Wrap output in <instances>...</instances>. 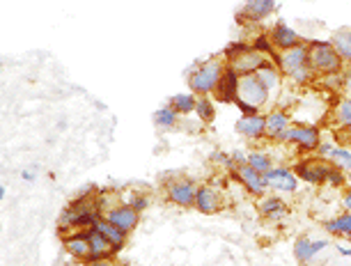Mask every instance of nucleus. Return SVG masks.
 I'll list each match as a JSON object with an SVG mask.
<instances>
[{
    "mask_svg": "<svg viewBox=\"0 0 351 266\" xmlns=\"http://www.w3.org/2000/svg\"><path fill=\"white\" fill-rule=\"evenodd\" d=\"M335 250H337V255H340V257L351 259V243L349 241L347 243H335Z\"/></svg>",
    "mask_w": 351,
    "mask_h": 266,
    "instance_id": "nucleus-42",
    "label": "nucleus"
},
{
    "mask_svg": "<svg viewBox=\"0 0 351 266\" xmlns=\"http://www.w3.org/2000/svg\"><path fill=\"white\" fill-rule=\"evenodd\" d=\"M330 42L340 53V58L344 60V64L351 69V28H337L330 37Z\"/></svg>",
    "mask_w": 351,
    "mask_h": 266,
    "instance_id": "nucleus-25",
    "label": "nucleus"
},
{
    "mask_svg": "<svg viewBox=\"0 0 351 266\" xmlns=\"http://www.w3.org/2000/svg\"><path fill=\"white\" fill-rule=\"evenodd\" d=\"M127 204H131L136 211H141V214H143V211L149 207V197L143 195V193H134V195L127 200Z\"/></svg>",
    "mask_w": 351,
    "mask_h": 266,
    "instance_id": "nucleus-36",
    "label": "nucleus"
},
{
    "mask_svg": "<svg viewBox=\"0 0 351 266\" xmlns=\"http://www.w3.org/2000/svg\"><path fill=\"white\" fill-rule=\"evenodd\" d=\"M248 165L260 172H269L274 170V158H271V154H267V152L262 149H255V152H248Z\"/></svg>",
    "mask_w": 351,
    "mask_h": 266,
    "instance_id": "nucleus-30",
    "label": "nucleus"
},
{
    "mask_svg": "<svg viewBox=\"0 0 351 266\" xmlns=\"http://www.w3.org/2000/svg\"><path fill=\"white\" fill-rule=\"evenodd\" d=\"M342 207H344V211H351V186L344 189V193H342Z\"/></svg>",
    "mask_w": 351,
    "mask_h": 266,
    "instance_id": "nucleus-43",
    "label": "nucleus"
},
{
    "mask_svg": "<svg viewBox=\"0 0 351 266\" xmlns=\"http://www.w3.org/2000/svg\"><path fill=\"white\" fill-rule=\"evenodd\" d=\"M239 99H243V101L257 106V108H264V106L271 101V92L264 88L260 78H257L255 74H250V76H241Z\"/></svg>",
    "mask_w": 351,
    "mask_h": 266,
    "instance_id": "nucleus-11",
    "label": "nucleus"
},
{
    "mask_svg": "<svg viewBox=\"0 0 351 266\" xmlns=\"http://www.w3.org/2000/svg\"><path fill=\"white\" fill-rule=\"evenodd\" d=\"M250 49V44L248 42H232L230 46H225V51H223V56L225 60H228V64L232 62L234 58H239L243 51H248Z\"/></svg>",
    "mask_w": 351,
    "mask_h": 266,
    "instance_id": "nucleus-34",
    "label": "nucleus"
},
{
    "mask_svg": "<svg viewBox=\"0 0 351 266\" xmlns=\"http://www.w3.org/2000/svg\"><path fill=\"white\" fill-rule=\"evenodd\" d=\"M195 104H197V95H193V92H184V95L170 97V106L180 112V115H193Z\"/></svg>",
    "mask_w": 351,
    "mask_h": 266,
    "instance_id": "nucleus-26",
    "label": "nucleus"
},
{
    "mask_svg": "<svg viewBox=\"0 0 351 266\" xmlns=\"http://www.w3.org/2000/svg\"><path fill=\"white\" fill-rule=\"evenodd\" d=\"M180 112H177L172 106H161L156 112H154V124L158 126V129H175L177 122H180Z\"/></svg>",
    "mask_w": 351,
    "mask_h": 266,
    "instance_id": "nucleus-27",
    "label": "nucleus"
},
{
    "mask_svg": "<svg viewBox=\"0 0 351 266\" xmlns=\"http://www.w3.org/2000/svg\"><path fill=\"white\" fill-rule=\"evenodd\" d=\"M85 232H88V241H90V248H92L90 259H101V257H112V255H115V250H112V243L97 228H90V230H85ZM90 259H88V262H90Z\"/></svg>",
    "mask_w": 351,
    "mask_h": 266,
    "instance_id": "nucleus-21",
    "label": "nucleus"
},
{
    "mask_svg": "<svg viewBox=\"0 0 351 266\" xmlns=\"http://www.w3.org/2000/svg\"><path fill=\"white\" fill-rule=\"evenodd\" d=\"M267 115V138L276 143V138L291 126V115L285 108H271Z\"/></svg>",
    "mask_w": 351,
    "mask_h": 266,
    "instance_id": "nucleus-20",
    "label": "nucleus"
},
{
    "mask_svg": "<svg viewBox=\"0 0 351 266\" xmlns=\"http://www.w3.org/2000/svg\"><path fill=\"white\" fill-rule=\"evenodd\" d=\"M347 179H349V184H351V170L347 172Z\"/></svg>",
    "mask_w": 351,
    "mask_h": 266,
    "instance_id": "nucleus-46",
    "label": "nucleus"
},
{
    "mask_svg": "<svg viewBox=\"0 0 351 266\" xmlns=\"http://www.w3.org/2000/svg\"><path fill=\"white\" fill-rule=\"evenodd\" d=\"M328 168H330V161L319 156H303L291 165L296 177H299L303 184H310V186H326Z\"/></svg>",
    "mask_w": 351,
    "mask_h": 266,
    "instance_id": "nucleus-6",
    "label": "nucleus"
},
{
    "mask_svg": "<svg viewBox=\"0 0 351 266\" xmlns=\"http://www.w3.org/2000/svg\"><path fill=\"white\" fill-rule=\"evenodd\" d=\"M95 228H97L99 232H101V234L112 243V250H115V255L124 248V245H127V237H129V234H124V232H122L120 228H115V225L108 223L106 218H101V221H99V223L95 225Z\"/></svg>",
    "mask_w": 351,
    "mask_h": 266,
    "instance_id": "nucleus-24",
    "label": "nucleus"
},
{
    "mask_svg": "<svg viewBox=\"0 0 351 266\" xmlns=\"http://www.w3.org/2000/svg\"><path fill=\"white\" fill-rule=\"evenodd\" d=\"M234 106H237V108H239L241 117H253V115H260V112H262V108H257V106L248 104V101H243V99H239V97H237Z\"/></svg>",
    "mask_w": 351,
    "mask_h": 266,
    "instance_id": "nucleus-35",
    "label": "nucleus"
},
{
    "mask_svg": "<svg viewBox=\"0 0 351 266\" xmlns=\"http://www.w3.org/2000/svg\"><path fill=\"white\" fill-rule=\"evenodd\" d=\"M21 179H23V182H35V172L23 170V172H21Z\"/></svg>",
    "mask_w": 351,
    "mask_h": 266,
    "instance_id": "nucleus-45",
    "label": "nucleus"
},
{
    "mask_svg": "<svg viewBox=\"0 0 351 266\" xmlns=\"http://www.w3.org/2000/svg\"><path fill=\"white\" fill-rule=\"evenodd\" d=\"M328 245H330L328 239H310L308 234H301L294 241V257L299 264L308 266V264H313L324 250H328Z\"/></svg>",
    "mask_w": 351,
    "mask_h": 266,
    "instance_id": "nucleus-10",
    "label": "nucleus"
},
{
    "mask_svg": "<svg viewBox=\"0 0 351 266\" xmlns=\"http://www.w3.org/2000/svg\"><path fill=\"white\" fill-rule=\"evenodd\" d=\"M85 266H117V262L112 257H101V259H90V262H85Z\"/></svg>",
    "mask_w": 351,
    "mask_h": 266,
    "instance_id": "nucleus-40",
    "label": "nucleus"
},
{
    "mask_svg": "<svg viewBox=\"0 0 351 266\" xmlns=\"http://www.w3.org/2000/svg\"><path fill=\"white\" fill-rule=\"evenodd\" d=\"M234 131L239 133L241 138H248V141H262V138H267V115L260 112V115H253V117H241L239 122H237Z\"/></svg>",
    "mask_w": 351,
    "mask_h": 266,
    "instance_id": "nucleus-18",
    "label": "nucleus"
},
{
    "mask_svg": "<svg viewBox=\"0 0 351 266\" xmlns=\"http://www.w3.org/2000/svg\"><path fill=\"white\" fill-rule=\"evenodd\" d=\"M342 90L351 95V69L347 71V74H342Z\"/></svg>",
    "mask_w": 351,
    "mask_h": 266,
    "instance_id": "nucleus-44",
    "label": "nucleus"
},
{
    "mask_svg": "<svg viewBox=\"0 0 351 266\" xmlns=\"http://www.w3.org/2000/svg\"><path fill=\"white\" fill-rule=\"evenodd\" d=\"M250 46L257 51V53H262V56H267L271 58V62H276L278 60V53L280 51H276L274 49V44H271V39H269V32H262V35H257L253 42H250Z\"/></svg>",
    "mask_w": 351,
    "mask_h": 266,
    "instance_id": "nucleus-32",
    "label": "nucleus"
},
{
    "mask_svg": "<svg viewBox=\"0 0 351 266\" xmlns=\"http://www.w3.org/2000/svg\"><path fill=\"white\" fill-rule=\"evenodd\" d=\"M195 117L197 122L202 124H211L216 119V104L211 101L209 97H197V104H195Z\"/></svg>",
    "mask_w": 351,
    "mask_h": 266,
    "instance_id": "nucleus-28",
    "label": "nucleus"
},
{
    "mask_svg": "<svg viewBox=\"0 0 351 266\" xmlns=\"http://www.w3.org/2000/svg\"><path fill=\"white\" fill-rule=\"evenodd\" d=\"M239 83H241V76L234 71V66H225L223 71V78L218 83V88L214 92L216 101L218 104H234L237 97H239Z\"/></svg>",
    "mask_w": 351,
    "mask_h": 266,
    "instance_id": "nucleus-14",
    "label": "nucleus"
},
{
    "mask_svg": "<svg viewBox=\"0 0 351 266\" xmlns=\"http://www.w3.org/2000/svg\"><path fill=\"white\" fill-rule=\"evenodd\" d=\"M264 177H267L269 189L274 193H289V195H294L301 184V179L296 177V172L291 170V165L289 168L287 165H276L274 170L264 172Z\"/></svg>",
    "mask_w": 351,
    "mask_h": 266,
    "instance_id": "nucleus-8",
    "label": "nucleus"
},
{
    "mask_svg": "<svg viewBox=\"0 0 351 266\" xmlns=\"http://www.w3.org/2000/svg\"><path fill=\"white\" fill-rule=\"evenodd\" d=\"M104 218L115 225V228H120L124 234H131V232L141 225V211H136L127 202L115 204V207H110L108 211H104Z\"/></svg>",
    "mask_w": 351,
    "mask_h": 266,
    "instance_id": "nucleus-9",
    "label": "nucleus"
},
{
    "mask_svg": "<svg viewBox=\"0 0 351 266\" xmlns=\"http://www.w3.org/2000/svg\"><path fill=\"white\" fill-rule=\"evenodd\" d=\"M225 64L223 60L218 58H211L207 62H200L195 64L193 69L189 71V88L193 95L197 97H209L214 95L218 83H221L223 78V71H225Z\"/></svg>",
    "mask_w": 351,
    "mask_h": 266,
    "instance_id": "nucleus-3",
    "label": "nucleus"
},
{
    "mask_svg": "<svg viewBox=\"0 0 351 266\" xmlns=\"http://www.w3.org/2000/svg\"><path fill=\"white\" fill-rule=\"evenodd\" d=\"M255 76L260 78L264 88H267V90L271 92V97H274L276 92L282 88V78H285V74H282L280 69H278V66H276L274 62H269L267 66H262V69L257 71Z\"/></svg>",
    "mask_w": 351,
    "mask_h": 266,
    "instance_id": "nucleus-23",
    "label": "nucleus"
},
{
    "mask_svg": "<svg viewBox=\"0 0 351 266\" xmlns=\"http://www.w3.org/2000/svg\"><path fill=\"white\" fill-rule=\"evenodd\" d=\"M310 51V66L317 76H333L342 74L344 69V60L340 58V53L333 46V42L326 39H310L308 42Z\"/></svg>",
    "mask_w": 351,
    "mask_h": 266,
    "instance_id": "nucleus-2",
    "label": "nucleus"
},
{
    "mask_svg": "<svg viewBox=\"0 0 351 266\" xmlns=\"http://www.w3.org/2000/svg\"><path fill=\"white\" fill-rule=\"evenodd\" d=\"M276 12V0H246L241 12L237 14V21L241 25L253 23L257 25L264 19H269Z\"/></svg>",
    "mask_w": 351,
    "mask_h": 266,
    "instance_id": "nucleus-12",
    "label": "nucleus"
},
{
    "mask_svg": "<svg viewBox=\"0 0 351 266\" xmlns=\"http://www.w3.org/2000/svg\"><path fill=\"white\" fill-rule=\"evenodd\" d=\"M333 119H335V124H337V126L351 129V97H349V99H340V101L335 104Z\"/></svg>",
    "mask_w": 351,
    "mask_h": 266,
    "instance_id": "nucleus-31",
    "label": "nucleus"
},
{
    "mask_svg": "<svg viewBox=\"0 0 351 266\" xmlns=\"http://www.w3.org/2000/svg\"><path fill=\"white\" fill-rule=\"evenodd\" d=\"M62 245H64V250H67L71 257L78 259V262H88V259H90L92 248H90L88 232H85V230H78V232H74V234L64 237Z\"/></svg>",
    "mask_w": 351,
    "mask_h": 266,
    "instance_id": "nucleus-19",
    "label": "nucleus"
},
{
    "mask_svg": "<svg viewBox=\"0 0 351 266\" xmlns=\"http://www.w3.org/2000/svg\"><path fill=\"white\" fill-rule=\"evenodd\" d=\"M271 60L267 56H262V53H257L253 46H250L248 51H243L239 58H234L230 62V66H234V71L239 76H250V74H257V71L262 69V66H267Z\"/></svg>",
    "mask_w": 351,
    "mask_h": 266,
    "instance_id": "nucleus-15",
    "label": "nucleus"
},
{
    "mask_svg": "<svg viewBox=\"0 0 351 266\" xmlns=\"http://www.w3.org/2000/svg\"><path fill=\"white\" fill-rule=\"evenodd\" d=\"M326 161L337 165V168L344 170V172H349L351 170V147H344V145H335Z\"/></svg>",
    "mask_w": 351,
    "mask_h": 266,
    "instance_id": "nucleus-29",
    "label": "nucleus"
},
{
    "mask_svg": "<svg viewBox=\"0 0 351 266\" xmlns=\"http://www.w3.org/2000/svg\"><path fill=\"white\" fill-rule=\"evenodd\" d=\"M324 230H326L328 237L349 239L351 237V211H342L340 216L330 218V221H324Z\"/></svg>",
    "mask_w": 351,
    "mask_h": 266,
    "instance_id": "nucleus-22",
    "label": "nucleus"
},
{
    "mask_svg": "<svg viewBox=\"0 0 351 266\" xmlns=\"http://www.w3.org/2000/svg\"><path fill=\"white\" fill-rule=\"evenodd\" d=\"M347 241H349V243H351V237H349V239H347Z\"/></svg>",
    "mask_w": 351,
    "mask_h": 266,
    "instance_id": "nucleus-47",
    "label": "nucleus"
},
{
    "mask_svg": "<svg viewBox=\"0 0 351 266\" xmlns=\"http://www.w3.org/2000/svg\"><path fill=\"white\" fill-rule=\"evenodd\" d=\"M274 64L289 78L291 83L299 85V88H306V85H310L317 78L313 66H310L308 42L294 46V49H289V51H280Z\"/></svg>",
    "mask_w": 351,
    "mask_h": 266,
    "instance_id": "nucleus-1",
    "label": "nucleus"
},
{
    "mask_svg": "<svg viewBox=\"0 0 351 266\" xmlns=\"http://www.w3.org/2000/svg\"><path fill=\"white\" fill-rule=\"evenodd\" d=\"M200 214L204 216H211V214H218L223 209V197H221V191L214 189V186L204 184L197 189V195H195V207Z\"/></svg>",
    "mask_w": 351,
    "mask_h": 266,
    "instance_id": "nucleus-17",
    "label": "nucleus"
},
{
    "mask_svg": "<svg viewBox=\"0 0 351 266\" xmlns=\"http://www.w3.org/2000/svg\"><path fill=\"white\" fill-rule=\"evenodd\" d=\"M269 39H271V44H274L276 51H289V49H294V46H299V44H306V39H303L299 32H296L291 25H287L285 21H278V23L271 25Z\"/></svg>",
    "mask_w": 351,
    "mask_h": 266,
    "instance_id": "nucleus-13",
    "label": "nucleus"
},
{
    "mask_svg": "<svg viewBox=\"0 0 351 266\" xmlns=\"http://www.w3.org/2000/svg\"><path fill=\"white\" fill-rule=\"evenodd\" d=\"M276 143L280 145H291L296 149V154L310 156L313 152L319 149L322 141V129L315 124H291L287 131H282L276 138Z\"/></svg>",
    "mask_w": 351,
    "mask_h": 266,
    "instance_id": "nucleus-4",
    "label": "nucleus"
},
{
    "mask_svg": "<svg viewBox=\"0 0 351 266\" xmlns=\"http://www.w3.org/2000/svg\"><path fill=\"white\" fill-rule=\"evenodd\" d=\"M333 147H335V143H322L319 149H317V156H319V158H328L330 152H333Z\"/></svg>",
    "mask_w": 351,
    "mask_h": 266,
    "instance_id": "nucleus-41",
    "label": "nucleus"
},
{
    "mask_svg": "<svg viewBox=\"0 0 351 266\" xmlns=\"http://www.w3.org/2000/svg\"><path fill=\"white\" fill-rule=\"evenodd\" d=\"M257 214H260L264 221L278 223L289 214V204H287V200H282L280 195H262L260 202H257Z\"/></svg>",
    "mask_w": 351,
    "mask_h": 266,
    "instance_id": "nucleus-16",
    "label": "nucleus"
},
{
    "mask_svg": "<svg viewBox=\"0 0 351 266\" xmlns=\"http://www.w3.org/2000/svg\"><path fill=\"white\" fill-rule=\"evenodd\" d=\"M163 189H165V200L175 207L191 209L195 207V195H197V182L191 177L182 175H170L163 179Z\"/></svg>",
    "mask_w": 351,
    "mask_h": 266,
    "instance_id": "nucleus-5",
    "label": "nucleus"
},
{
    "mask_svg": "<svg viewBox=\"0 0 351 266\" xmlns=\"http://www.w3.org/2000/svg\"><path fill=\"white\" fill-rule=\"evenodd\" d=\"M211 163H216V165H223L225 170H230L232 168V158L228 152H211Z\"/></svg>",
    "mask_w": 351,
    "mask_h": 266,
    "instance_id": "nucleus-38",
    "label": "nucleus"
},
{
    "mask_svg": "<svg viewBox=\"0 0 351 266\" xmlns=\"http://www.w3.org/2000/svg\"><path fill=\"white\" fill-rule=\"evenodd\" d=\"M230 158H232V168H237V165H243V163H248V154L243 149H234V152H230ZM230 168V170H232Z\"/></svg>",
    "mask_w": 351,
    "mask_h": 266,
    "instance_id": "nucleus-39",
    "label": "nucleus"
},
{
    "mask_svg": "<svg viewBox=\"0 0 351 266\" xmlns=\"http://www.w3.org/2000/svg\"><path fill=\"white\" fill-rule=\"evenodd\" d=\"M335 143L337 145H344V147H351V129H344V126H337L335 133H333Z\"/></svg>",
    "mask_w": 351,
    "mask_h": 266,
    "instance_id": "nucleus-37",
    "label": "nucleus"
},
{
    "mask_svg": "<svg viewBox=\"0 0 351 266\" xmlns=\"http://www.w3.org/2000/svg\"><path fill=\"white\" fill-rule=\"evenodd\" d=\"M230 175H232V179H234V182H239L243 189H246V193H250V195H255V197L267 195L269 184H267V177H264V172L250 168L248 163L232 168Z\"/></svg>",
    "mask_w": 351,
    "mask_h": 266,
    "instance_id": "nucleus-7",
    "label": "nucleus"
},
{
    "mask_svg": "<svg viewBox=\"0 0 351 266\" xmlns=\"http://www.w3.org/2000/svg\"><path fill=\"white\" fill-rule=\"evenodd\" d=\"M349 179H347V172L340 170L337 165L330 163V168H328V175H326V186L328 189H344V184H347Z\"/></svg>",
    "mask_w": 351,
    "mask_h": 266,
    "instance_id": "nucleus-33",
    "label": "nucleus"
}]
</instances>
